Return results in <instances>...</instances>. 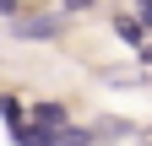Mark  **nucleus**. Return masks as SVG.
I'll use <instances>...</instances> for the list:
<instances>
[{"instance_id":"obj_4","label":"nucleus","mask_w":152,"mask_h":146,"mask_svg":"<svg viewBox=\"0 0 152 146\" xmlns=\"http://www.w3.org/2000/svg\"><path fill=\"white\" fill-rule=\"evenodd\" d=\"M38 119H44V124H65V108L60 103H38Z\"/></svg>"},{"instance_id":"obj_7","label":"nucleus","mask_w":152,"mask_h":146,"mask_svg":"<svg viewBox=\"0 0 152 146\" xmlns=\"http://www.w3.org/2000/svg\"><path fill=\"white\" fill-rule=\"evenodd\" d=\"M98 0H60V11H92Z\"/></svg>"},{"instance_id":"obj_2","label":"nucleus","mask_w":152,"mask_h":146,"mask_svg":"<svg viewBox=\"0 0 152 146\" xmlns=\"http://www.w3.org/2000/svg\"><path fill=\"white\" fill-rule=\"evenodd\" d=\"M16 146H60V135H54V124H44V119H38V124H16Z\"/></svg>"},{"instance_id":"obj_6","label":"nucleus","mask_w":152,"mask_h":146,"mask_svg":"<svg viewBox=\"0 0 152 146\" xmlns=\"http://www.w3.org/2000/svg\"><path fill=\"white\" fill-rule=\"evenodd\" d=\"M0 16H6V22H11V16H22V0H0Z\"/></svg>"},{"instance_id":"obj_3","label":"nucleus","mask_w":152,"mask_h":146,"mask_svg":"<svg viewBox=\"0 0 152 146\" xmlns=\"http://www.w3.org/2000/svg\"><path fill=\"white\" fill-rule=\"evenodd\" d=\"M114 33H120L125 43H141V22L136 16H114Z\"/></svg>"},{"instance_id":"obj_8","label":"nucleus","mask_w":152,"mask_h":146,"mask_svg":"<svg viewBox=\"0 0 152 146\" xmlns=\"http://www.w3.org/2000/svg\"><path fill=\"white\" fill-rule=\"evenodd\" d=\"M136 6H141V11H152V0H136Z\"/></svg>"},{"instance_id":"obj_1","label":"nucleus","mask_w":152,"mask_h":146,"mask_svg":"<svg viewBox=\"0 0 152 146\" xmlns=\"http://www.w3.org/2000/svg\"><path fill=\"white\" fill-rule=\"evenodd\" d=\"M16 38H60V16H11Z\"/></svg>"},{"instance_id":"obj_5","label":"nucleus","mask_w":152,"mask_h":146,"mask_svg":"<svg viewBox=\"0 0 152 146\" xmlns=\"http://www.w3.org/2000/svg\"><path fill=\"white\" fill-rule=\"evenodd\" d=\"M60 146H92V130H60Z\"/></svg>"},{"instance_id":"obj_9","label":"nucleus","mask_w":152,"mask_h":146,"mask_svg":"<svg viewBox=\"0 0 152 146\" xmlns=\"http://www.w3.org/2000/svg\"><path fill=\"white\" fill-rule=\"evenodd\" d=\"M147 27H152V11H147Z\"/></svg>"}]
</instances>
